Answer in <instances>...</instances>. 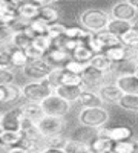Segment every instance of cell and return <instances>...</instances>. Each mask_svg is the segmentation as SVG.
Instances as JSON below:
<instances>
[{
    "mask_svg": "<svg viewBox=\"0 0 138 153\" xmlns=\"http://www.w3.org/2000/svg\"><path fill=\"white\" fill-rule=\"evenodd\" d=\"M78 22H80L81 28L91 31L92 34H97V32L107 29L110 16H109V12L100 9V8H89V9H84L80 14Z\"/></svg>",
    "mask_w": 138,
    "mask_h": 153,
    "instance_id": "obj_1",
    "label": "cell"
},
{
    "mask_svg": "<svg viewBox=\"0 0 138 153\" xmlns=\"http://www.w3.org/2000/svg\"><path fill=\"white\" fill-rule=\"evenodd\" d=\"M110 118L109 110L103 106V107H84L78 112V123L80 126H86L91 129H103L107 124Z\"/></svg>",
    "mask_w": 138,
    "mask_h": 153,
    "instance_id": "obj_2",
    "label": "cell"
},
{
    "mask_svg": "<svg viewBox=\"0 0 138 153\" xmlns=\"http://www.w3.org/2000/svg\"><path fill=\"white\" fill-rule=\"evenodd\" d=\"M54 94V87L48 80L42 81H28L22 86V98L29 103H42L49 95Z\"/></svg>",
    "mask_w": 138,
    "mask_h": 153,
    "instance_id": "obj_3",
    "label": "cell"
},
{
    "mask_svg": "<svg viewBox=\"0 0 138 153\" xmlns=\"http://www.w3.org/2000/svg\"><path fill=\"white\" fill-rule=\"evenodd\" d=\"M45 115L48 117H58V118H65L66 115L71 112V107H72V103L63 100L61 97H58L57 94H52L49 95L46 100H43L40 103Z\"/></svg>",
    "mask_w": 138,
    "mask_h": 153,
    "instance_id": "obj_4",
    "label": "cell"
},
{
    "mask_svg": "<svg viewBox=\"0 0 138 153\" xmlns=\"http://www.w3.org/2000/svg\"><path fill=\"white\" fill-rule=\"evenodd\" d=\"M52 66L45 60V58H40V60H32L29 61L26 66L22 69V74L25 78H28L31 81H42V80H46L49 74L52 72Z\"/></svg>",
    "mask_w": 138,
    "mask_h": 153,
    "instance_id": "obj_5",
    "label": "cell"
},
{
    "mask_svg": "<svg viewBox=\"0 0 138 153\" xmlns=\"http://www.w3.org/2000/svg\"><path fill=\"white\" fill-rule=\"evenodd\" d=\"M46 80L51 83L54 91L57 86H81L83 84V80L80 75H75V74L66 71L65 68H54Z\"/></svg>",
    "mask_w": 138,
    "mask_h": 153,
    "instance_id": "obj_6",
    "label": "cell"
},
{
    "mask_svg": "<svg viewBox=\"0 0 138 153\" xmlns=\"http://www.w3.org/2000/svg\"><path fill=\"white\" fill-rule=\"evenodd\" d=\"M66 127V121L65 118H58V117H45L37 123V129L42 138H49V136H55V135H61Z\"/></svg>",
    "mask_w": 138,
    "mask_h": 153,
    "instance_id": "obj_7",
    "label": "cell"
},
{
    "mask_svg": "<svg viewBox=\"0 0 138 153\" xmlns=\"http://www.w3.org/2000/svg\"><path fill=\"white\" fill-rule=\"evenodd\" d=\"M109 16H110V19H117V20H124V22L134 23L137 20V16H138V9L135 6H132L128 0H121V2H117L110 8Z\"/></svg>",
    "mask_w": 138,
    "mask_h": 153,
    "instance_id": "obj_8",
    "label": "cell"
},
{
    "mask_svg": "<svg viewBox=\"0 0 138 153\" xmlns=\"http://www.w3.org/2000/svg\"><path fill=\"white\" fill-rule=\"evenodd\" d=\"M23 121V113L22 107H12L0 115V127L2 130H20Z\"/></svg>",
    "mask_w": 138,
    "mask_h": 153,
    "instance_id": "obj_9",
    "label": "cell"
},
{
    "mask_svg": "<svg viewBox=\"0 0 138 153\" xmlns=\"http://www.w3.org/2000/svg\"><path fill=\"white\" fill-rule=\"evenodd\" d=\"M81 80H83V84H84L86 89H91V91H95V89H97V91H98V89L104 84L106 74L97 71L91 65H87L86 69L81 74Z\"/></svg>",
    "mask_w": 138,
    "mask_h": 153,
    "instance_id": "obj_10",
    "label": "cell"
},
{
    "mask_svg": "<svg viewBox=\"0 0 138 153\" xmlns=\"http://www.w3.org/2000/svg\"><path fill=\"white\" fill-rule=\"evenodd\" d=\"M98 136H106L114 143L132 139V129L128 126H115L110 129H98Z\"/></svg>",
    "mask_w": 138,
    "mask_h": 153,
    "instance_id": "obj_11",
    "label": "cell"
},
{
    "mask_svg": "<svg viewBox=\"0 0 138 153\" xmlns=\"http://www.w3.org/2000/svg\"><path fill=\"white\" fill-rule=\"evenodd\" d=\"M71 58H72V57H71V54L68 52V51H65L63 48L54 46V45H52V48L45 54V60H46L52 68H63Z\"/></svg>",
    "mask_w": 138,
    "mask_h": 153,
    "instance_id": "obj_12",
    "label": "cell"
},
{
    "mask_svg": "<svg viewBox=\"0 0 138 153\" xmlns=\"http://www.w3.org/2000/svg\"><path fill=\"white\" fill-rule=\"evenodd\" d=\"M75 104H78L81 109L84 107H103L104 101L100 97V94L97 91H91V89H84L80 94V97L77 98Z\"/></svg>",
    "mask_w": 138,
    "mask_h": 153,
    "instance_id": "obj_13",
    "label": "cell"
},
{
    "mask_svg": "<svg viewBox=\"0 0 138 153\" xmlns=\"http://www.w3.org/2000/svg\"><path fill=\"white\" fill-rule=\"evenodd\" d=\"M123 94H138V76L134 74H123L114 80Z\"/></svg>",
    "mask_w": 138,
    "mask_h": 153,
    "instance_id": "obj_14",
    "label": "cell"
},
{
    "mask_svg": "<svg viewBox=\"0 0 138 153\" xmlns=\"http://www.w3.org/2000/svg\"><path fill=\"white\" fill-rule=\"evenodd\" d=\"M19 11L12 6L8 0H0V23L3 26H11L16 20H19Z\"/></svg>",
    "mask_w": 138,
    "mask_h": 153,
    "instance_id": "obj_15",
    "label": "cell"
},
{
    "mask_svg": "<svg viewBox=\"0 0 138 153\" xmlns=\"http://www.w3.org/2000/svg\"><path fill=\"white\" fill-rule=\"evenodd\" d=\"M97 92L103 98L104 103H115V104L118 103V100L123 95V92L118 89V86L115 83H104Z\"/></svg>",
    "mask_w": 138,
    "mask_h": 153,
    "instance_id": "obj_16",
    "label": "cell"
},
{
    "mask_svg": "<svg viewBox=\"0 0 138 153\" xmlns=\"http://www.w3.org/2000/svg\"><path fill=\"white\" fill-rule=\"evenodd\" d=\"M35 34L31 31V28H28L26 31H19V32H12L11 38H9V43L14 46V48H19V49H26L29 45H32V40H34Z\"/></svg>",
    "mask_w": 138,
    "mask_h": 153,
    "instance_id": "obj_17",
    "label": "cell"
},
{
    "mask_svg": "<svg viewBox=\"0 0 138 153\" xmlns=\"http://www.w3.org/2000/svg\"><path fill=\"white\" fill-rule=\"evenodd\" d=\"M84 89H86L84 84H81V86H57L54 94H57L58 97L69 101V103H75Z\"/></svg>",
    "mask_w": 138,
    "mask_h": 153,
    "instance_id": "obj_18",
    "label": "cell"
},
{
    "mask_svg": "<svg viewBox=\"0 0 138 153\" xmlns=\"http://www.w3.org/2000/svg\"><path fill=\"white\" fill-rule=\"evenodd\" d=\"M22 107V113H23V117L26 118V120H31L34 121L35 124L39 123L43 117H45V112L40 106V103H29V101H26L25 104L20 106Z\"/></svg>",
    "mask_w": 138,
    "mask_h": 153,
    "instance_id": "obj_19",
    "label": "cell"
},
{
    "mask_svg": "<svg viewBox=\"0 0 138 153\" xmlns=\"http://www.w3.org/2000/svg\"><path fill=\"white\" fill-rule=\"evenodd\" d=\"M97 136H98V130L97 129H91V127H86V126H80L78 129L71 135V139H75V141H80V143H86V144H91Z\"/></svg>",
    "mask_w": 138,
    "mask_h": 153,
    "instance_id": "obj_20",
    "label": "cell"
},
{
    "mask_svg": "<svg viewBox=\"0 0 138 153\" xmlns=\"http://www.w3.org/2000/svg\"><path fill=\"white\" fill-rule=\"evenodd\" d=\"M23 138H25V135H23L22 130H2L0 132V141L3 143L5 149L20 146Z\"/></svg>",
    "mask_w": 138,
    "mask_h": 153,
    "instance_id": "obj_21",
    "label": "cell"
},
{
    "mask_svg": "<svg viewBox=\"0 0 138 153\" xmlns=\"http://www.w3.org/2000/svg\"><path fill=\"white\" fill-rule=\"evenodd\" d=\"M19 11V17L23 19V20H26V22H32L35 19H39V14H40V6H37L34 5L32 2H25L23 5H20L17 8Z\"/></svg>",
    "mask_w": 138,
    "mask_h": 153,
    "instance_id": "obj_22",
    "label": "cell"
},
{
    "mask_svg": "<svg viewBox=\"0 0 138 153\" xmlns=\"http://www.w3.org/2000/svg\"><path fill=\"white\" fill-rule=\"evenodd\" d=\"M103 54L114 63V65H120V63H123V61H128V49H126V46H123V45L109 48V49L104 51Z\"/></svg>",
    "mask_w": 138,
    "mask_h": 153,
    "instance_id": "obj_23",
    "label": "cell"
},
{
    "mask_svg": "<svg viewBox=\"0 0 138 153\" xmlns=\"http://www.w3.org/2000/svg\"><path fill=\"white\" fill-rule=\"evenodd\" d=\"M89 65L92 66V68H95L97 71H100V72H103V74H110L112 71H114L115 68H114V63H112L104 54H98V55H95L92 60H91V63Z\"/></svg>",
    "mask_w": 138,
    "mask_h": 153,
    "instance_id": "obj_24",
    "label": "cell"
},
{
    "mask_svg": "<svg viewBox=\"0 0 138 153\" xmlns=\"http://www.w3.org/2000/svg\"><path fill=\"white\" fill-rule=\"evenodd\" d=\"M60 9L55 5H49V6H40V14L39 19H42L43 22H46L48 25L57 23L60 20Z\"/></svg>",
    "mask_w": 138,
    "mask_h": 153,
    "instance_id": "obj_25",
    "label": "cell"
},
{
    "mask_svg": "<svg viewBox=\"0 0 138 153\" xmlns=\"http://www.w3.org/2000/svg\"><path fill=\"white\" fill-rule=\"evenodd\" d=\"M114 146L115 143L106 136H97L91 143V149L97 153H112L114 152Z\"/></svg>",
    "mask_w": 138,
    "mask_h": 153,
    "instance_id": "obj_26",
    "label": "cell"
},
{
    "mask_svg": "<svg viewBox=\"0 0 138 153\" xmlns=\"http://www.w3.org/2000/svg\"><path fill=\"white\" fill-rule=\"evenodd\" d=\"M9 45V49H11V60H12V66L14 68H19V69H23L25 66L29 63V58L25 52V49H19V48H14L11 43Z\"/></svg>",
    "mask_w": 138,
    "mask_h": 153,
    "instance_id": "obj_27",
    "label": "cell"
},
{
    "mask_svg": "<svg viewBox=\"0 0 138 153\" xmlns=\"http://www.w3.org/2000/svg\"><path fill=\"white\" fill-rule=\"evenodd\" d=\"M117 104L128 112L138 113V94H123Z\"/></svg>",
    "mask_w": 138,
    "mask_h": 153,
    "instance_id": "obj_28",
    "label": "cell"
},
{
    "mask_svg": "<svg viewBox=\"0 0 138 153\" xmlns=\"http://www.w3.org/2000/svg\"><path fill=\"white\" fill-rule=\"evenodd\" d=\"M132 28H134V23H131V22L110 19V22H109V25H107V29H106V31H109V32H112V34H115V35L121 37L123 34H126V32H128L129 29H132Z\"/></svg>",
    "mask_w": 138,
    "mask_h": 153,
    "instance_id": "obj_29",
    "label": "cell"
},
{
    "mask_svg": "<svg viewBox=\"0 0 138 153\" xmlns=\"http://www.w3.org/2000/svg\"><path fill=\"white\" fill-rule=\"evenodd\" d=\"M71 57L74 58V60H77V61H80V63H84V65H89L91 63V60L95 57V54L92 52V49L87 46V45H80L77 49L74 51V52L71 54Z\"/></svg>",
    "mask_w": 138,
    "mask_h": 153,
    "instance_id": "obj_30",
    "label": "cell"
},
{
    "mask_svg": "<svg viewBox=\"0 0 138 153\" xmlns=\"http://www.w3.org/2000/svg\"><path fill=\"white\" fill-rule=\"evenodd\" d=\"M97 38L100 40V43H101L103 49H109V48H114V46H120L121 45V40H120V37L115 35V34H112L109 31H101V32H97L95 34Z\"/></svg>",
    "mask_w": 138,
    "mask_h": 153,
    "instance_id": "obj_31",
    "label": "cell"
},
{
    "mask_svg": "<svg viewBox=\"0 0 138 153\" xmlns=\"http://www.w3.org/2000/svg\"><path fill=\"white\" fill-rule=\"evenodd\" d=\"M120 40H121V45L123 46L131 48V49H138V29L134 26L126 34H123L120 37Z\"/></svg>",
    "mask_w": 138,
    "mask_h": 153,
    "instance_id": "obj_32",
    "label": "cell"
},
{
    "mask_svg": "<svg viewBox=\"0 0 138 153\" xmlns=\"http://www.w3.org/2000/svg\"><path fill=\"white\" fill-rule=\"evenodd\" d=\"M68 139L63 135H55V136H49L45 138V147L46 149H65L68 144Z\"/></svg>",
    "mask_w": 138,
    "mask_h": 153,
    "instance_id": "obj_33",
    "label": "cell"
},
{
    "mask_svg": "<svg viewBox=\"0 0 138 153\" xmlns=\"http://www.w3.org/2000/svg\"><path fill=\"white\" fill-rule=\"evenodd\" d=\"M0 69H14L11 60V49L8 43L2 45V48H0Z\"/></svg>",
    "mask_w": 138,
    "mask_h": 153,
    "instance_id": "obj_34",
    "label": "cell"
},
{
    "mask_svg": "<svg viewBox=\"0 0 138 153\" xmlns=\"http://www.w3.org/2000/svg\"><path fill=\"white\" fill-rule=\"evenodd\" d=\"M89 149H91V144L75 141V139H71V138L68 139V144L65 147L66 153H86Z\"/></svg>",
    "mask_w": 138,
    "mask_h": 153,
    "instance_id": "obj_35",
    "label": "cell"
},
{
    "mask_svg": "<svg viewBox=\"0 0 138 153\" xmlns=\"http://www.w3.org/2000/svg\"><path fill=\"white\" fill-rule=\"evenodd\" d=\"M32 45L37 46L40 51H43V52L46 54L48 51L52 48L54 42H52V38L46 34V35H35V37H34V40H32Z\"/></svg>",
    "mask_w": 138,
    "mask_h": 153,
    "instance_id": "obj_36",
    "label": "cell"
},
{
    "mask_svg": "<svg viewBox=\"0 0 138 153\" xmlns=\"http://www.w3.org/2000/svg\"><path fill=\"white\" fill-rule=\"evenodd\" d=\"M135 150H137L135 141H134V139H128V141L115 143L114 152H112V153H135Z\"/></svg>",
    "mask_w": 138,
    "mask_h": 153,
    "instance_id": "obj_37",
    "label": "cell"
},
{
    "mask_svg": "<svg viewBox=\"0 0 138 153\" xmlns=\"http://www.w3.org/2000/svg\"><path fill=\"white\" fill-rule=\"evenodd\" d=\"M66 28H68V26H65V25L60 23V22L52 23V25H49V28H48V35L51 37L52 40H57V38H60L61 35H65Z\"/></svg>",
    "mask_w": 138,
    "mask_h": 153,
    "instance_id": "obj_38",
    "label": "cell"
},
{
    "mask_svg": "<svg viewBox=\"0 0 138 153\" xmlns=\"http://www.w3.org/2000/svg\"><path fill=\"white\" fill-rule=\"evenodd\" d=\"M29 28L31 31L35 34V35H46L48 34V28H49V25L46 22H43L42 19H35L29 23Z\"/></svg>",
    "mask_w": 138,
    "mask_h": 153,
    "instance_id": "obj_39",
    "label": "cell"
},
{
    "mask_svg": "<svg viewBox=\"0 0 138 153\" xmlns=\"http://www.w3.org/2000/svg\"><path fill=\"white\" fill-rule=\"evenodd\" d=\"M86 66H87V65H84V63H80V61H77V60L71 58L63 68H65L66 71L75 74V75H80V76H81V74H83V71L86 69Z\"/></svg>",
    "mask_w": 138,
    "mask_h": 153,
    "instance_id": "obj_40",
    "label": "cell"
},
{
    "mask_svg": "<svg viewBox=\"0 0 138 153\" xmlns=\"http://www.w3.org/2000/svg\"><path fill=\"white\" fill-rule=\"evenodd\" d=\"M16 80V74L11 69H0V86H8V84H14Z\"/></svg>",
    "mask_w": 138,
    "mask_h": 153,
    "instance_id": "obj_41",
    "label": "cell"
},
{
    "mask_svg": "<svg viewBox=\"0 0 138 153\" xmlns=\"http://www.w3.org/2000/svg\"><path fill=\"white\" fill-rule=\"evenodd\" d=\"M25 52H26V55H28V58H29V61H32V60H40V58H45V52L43 51H40L37 46H34V45H29L26 49H25Z\"/></svg>",
    "mask_w": 138,
    "mask_h": 153,
    "instance_id": "obj_42",
    "label": "cell"
},
{
    "mask_svg": "<svg viewBox=\"0 0 138 153\" xmlns=\"http://www.w3.org/2000/svg\"><path fill=\"white\" fill-rule=\"evenodd\" d=\"M86 45L92 49V52H94L95 55H98V54H103V52H104V49H103L101 43H100V40L97 38V35H95V34H92V35H91V38L87 40V43H86Z\"/></svg>",
    "mask_w": 138,
    "mask_h": 153,
    "instance_id": "obj_43",
    "label": "cell"
},
{
    "mask_svg": "<svg viewBox=\"0 0 138 153\" xmlns=\"http://www.w3.org/2000/svg\"><path fill=\"white\" fill-rule=\"evenodd\" d=\"M29 2H32V3L37 5V6H49V5L58 3L60 0H29Z\"/></svg>",
    "mask_w": 138,
    "mask_h": 153,
    "instance_id": "obj_44",
    "label": "cell"
},
{
    "mask_svg": "<svg viewBox=\"0 0 138 153\" xmlns=\"http://www.w3.org/2000/svg\"><path fill=\"white\" fill-rule=\"evenodd\" d=\"M5 153H28V150H25L22 146H14V147L5 149Z\"/></svg>",
    "mask_w": 138,
    "mask_h": 153,
    "instance_id": "obj_45",
    "label": "cell"
},
{
    "mask_svg": "<svg viewBox=\"0 0 138 153\" xmlns=\"http://www.w3.org/2000/svg\"><path fill=\"white\" fill-rule=\"evenodd\" d=\"M43 153H66L65 149H45Z\"/></svg>",
    "mask_w": 138,
    "mask_h": 153,
    "instance_id": "obj_46",
    "label": "cell"
},
{
    "mask_svg": "<svg viewBox=\"0 0 138 153\" xmlns=\"http://www.w3.org/2000/svg\"><path fill=\"white\" fill-rule=\"evenodd\" d=\"M8 2L12 5V6H16V8H19L20 5H23L25 2H28V0H8Z\"/></svg>",
    "mask_w": 138,
    "mask_h": 153,
    "instance_id": "obj_47",
    "label": "cell"
},
{
    "mask_svg": "<svg viewBox=\"0 0 138 153\" xmlns=\"http://www.w3.org/2000/svg\"><path fill=\"white\" fill-rule=\"evenodd\" d=\"M128 2H129L132 6H135V8L138 9V0H128Z\"/></svg>",
    "mask_w": 138,
    "mask_h": 153,
    "instance_id": "obj_48",
    "label": "cell"
},
{
    "mask_svg": "<svg viewBox=\"0 0 138 153\" xmlns=\"http://www.w3.org/2000/svg\"><path fill=\"white\" fill-rule=\"evenodd\" d=\"M134 75H137V76H138V61L135 63V66H134Z\"/></svg>",
    "mask_w": 138,
    "mask_h": 153,
    "instance_id": "obj_49",
    "label": "cell"
},
{
    "mask_svg": "<svg viewBox=\"0 0 138 153\" xmlns=\"http://www.w3.org/2000/svg\"><path fill=\"white\" fill-rule=\"evenodd\" d=\"M28 153H43V150H35V152H28Z\"/></svg>",
    "mask_w": 138,
    "mask_h": 153,
    "instance_id": "obj_50",
    "label": "cell"
},
{
    "mask_svg": "<svg viewBox=\"0 0 138 153\" xmlns=\"http://www.w3.org/2000/svg\"><path fill=\"white\" fill-rule=\"evenodd\" d=\"M0 150H5V146H3V143L0 141Z\"/></svg>",
    "mask_w": 138,
    "mask_h": 153,
    "instance_id": "obj_51",
    "label": "cell"
},
{
    "mask_svg": "<svg viewBox=\"0 0 138 153\" xmlns=\"http://www.w3.org/2000/svg\"><path fill=\"white\" fill-rule=\"evenodd\" d=\"M86 153H97V152H94V150H92V149H89V150H87V152H86Z\"/></svg>",
    "mask_w": 138,
    "mask_h": 153,
    "instance_id": "obj_52",
    "label": "cell"
},
{
    "mask_svg": "<svg viewBox=\"0 0 138 153\" xmlns=\"http://www.w3.org/2000/svg\"><path fill=\"white\" fill-rule=\"evenodd\" d=\"M134 26H135V28L138 29V22H137V23H134Z\"/></svg>",
    "mask_w": 138,
    "mask_h": 153,
    "instance_id": "obj_53",
    "label": "cell"
},
{
    "mask_svg": "<svg viewBox=\"0 0 138 153\" xmlns=\"http://www.w3.org/2000/svg\"><path fill=\"white\" fill-rule=\"evenodd\" d=\"M0 132H2V127H0Z\"/></svg>",
    "mask_w": 138,
    "mask_h": 153,
    "instance_id": "obj_54",
    "label": "cell"
}]
</instances>
